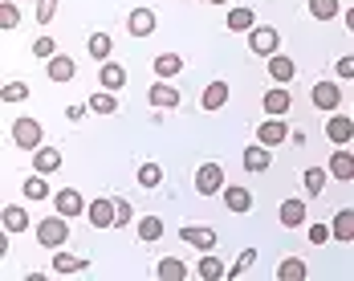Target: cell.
<instances>
[{"label": "cell", "mask_w": 354, "mask_h": 281, "mask_svg": "<svg viewBox=\"0 0 354 281\" xmlns=\"http://www.w3.org/2000/svg\"><path fill=\"white\" fill-rule=\"evenodd\" d=\"M338 78H354V57L346 53V57H338Z\"/></svg>", "instance_id": "cell-45"}, {"label": "cell", "mask_w": 354, "mask_h": 281, "mask_svg": "<svg viewBox=\"0 0 354 281\" xmlns=\"http://www.w3.org/2000/svg\"><path fill=\"white\" fill-rule=\"evenodd\" d=\"M0 224H4L8 233H25V228H29V212L17 208V204H4V212H0Z\"/></svg>", "instance_id": "cell-25"}, {"label": "cell", "mask_w": 354, "mask_h": 281, "mask_svg": "<svg viewBox=\"0 0 354 281\" xmlns=\"http://www.w3.org/2000/svg\"><path fill=\"white\" fill-rule=\"evenodd\" d=\"M33 167L41 176H53L57 167H62V151H53V147H37L33 151Z\"/></svg>", "instance_id": "cell-19"}, {"label": "cell", "mask_w": 354, "mask_h": 281, "mask_svg": "<svg viewBox=\"0 0 354 281\" xmlns=\"http://www.w3.org/2000/svg\"><path fill=\"white\" fill-rule=\"evenodd\" d=\"M73 78H77V66H73V57H66V53L49 57V82H73Z\"/></svg>", "instance_id": "cell-21"}, {"label": "cell", "mask_w": 354, "mask_h": 281, "mask_svg": "<svg viewBox=\"0 0 354 281\" xmlns=\"http://www.w3.org/2000/svg\"><path fill=\"white\" fill-rule=\"evenodd\" d=\"M12 143L21 151H37L41 147V118H17L12 123Z\"/></svg>", "instance_id": "cell-2"}, {"label": "cell", "mask_w": 354, "mask_h": 281, "mask_svg": "<svg viewBox=\"0 0 354 281\" xmlns=\"http://www.w3.org/2000/svg\"><path fill=\"white\" fill-rule=\"evenodd\" d=\"M224 25H228L232 33H252V29H257V12H252V8H228Z\"/></svg>", "instance_id": "cell-16"}, {"label": "cell", "mask_w": 354, "mask_h": 281, "mask_svg": "<svg viewBox=\"0 0 354 281\" xmlns=\"http://www.w3.org/2000/svg\"><path fill=\"white\" fill-rule=\"evenodd\" d=\"M90 110H94V114H114V110H118L114 90H98V94H90Z\"/></svg>", "instance_id": "cell-31"}, {"label": "cell", "mask_w": 354, "mask_h": 281, "mask_svg": "<svg viewBox=\"0 0 354 281\" xmlns=\"http://www.w3.org/2000/svg\"><path fill=\"white\" fill-rule=\"evenodd\" d=\"M269 163H273V151H269L265 143L245 147V172H269Z\"/></svg>", "instance_id": "cell-12"}, {"label": "cell", "mask_w": 354, "mask_h": 281, "mask_svg": "<svg viewBox=\"0 0 354 281\" xmlns=\"http://www.w3.org/2000/svg\"><path fill=\"white\" fill-rule=\"evenodd\" d=\"M37 241H41V248H62L66 241H70V216H45L41 224H37Z\"/></svg>", "instance_id": "cell-1"}, {"label": "cell", "mask_w": 354, "mask_h": 281, "mask_svg": "<svg viewBox=\"0 0 354 281\" xmlns=\"http://www.w3.org/2000/svg\"><path fill=\"white\" fill-rule=\"evenodd\" d=\"M127 29H131V37H151L155 33V12L151 8H135L127 17Z\"/></svg>", "instance_id": "cell-15"}, {"label": "cell", "mask_w": 354, "mask_h": 281, "mask_svg": "<svg viewBox=\"0 0 354 281\" xmlns=\"http://www.w3.org/2000/svg\"><path fill=\"white\" fill-rule=\"evenodd\" d=\"M86 49H90V57H94V62H110V53H114V41H110V33H90Z\"/></svg>", "instance_id": "cell-27"}, {"label": "cell", "mask_w": 354, "mask_h": 281, "mask_svg": "<svg viewBox=\"0 0 354 281\" xmlns=\"http://www.w3.org/2000/svg\"><path fill=\"white\" fill-rule=\"evenodd\" d=\"M17 25H21V12H17V4L4 0V4H0V29L8 33V29H17Z\"/></svg>", "instance_id": "cell-40"}, {"label": "cell", "mask_w": 354, "mask_h": 281, "mask_svg": "<svg viewBox=\"0 0 354 281\" xmlns=\"http://www.w3.org/2000/svg\"><path fill=\"white\" fill-rule=\"evenodd\" d=\"M155 273H159V281H183L187 278V265H183L179 257H167V261H159Z\"/></svg>", "instance_id": "cell-30"}, {"label": "cell", "mask_w": 354, "mask_h": 281, "mask_svg": "<svg viewBox=\"0 0 354 281\" xmlns=\"http://www.w3.org/2000/svg\"><path fill=\"white\" fill-rule=\"evenodd\" d=\"M289 139V127L281 123V114H273V118H265L261 127H257V143H265V147H277V143Z\"/></svg>", "instance_id": "cell-6"}, {"label": "cell", "mask_w": 354, "mask_h": 281, "mask_svg": "<svg viewBox=\"0 0 354 281\" xmlns=\"http://www.w3.org/2000/svg\"><path fill=\"white\" fill-rule=\"evenodd\" d=\"M261 102H265V114H285V110L293 106V98H289V90H285L281 82H277V86H269V90H265V98H261Z\"/></svg>", "instance_id": "cell-13"}, {"label": "cell", "mask_w": 354, "mask_h": 281, "mask_svg": "<svg viewBox=\"0 0 354 281\" xmlns=\"http://www.w3.org/2000/svg\"><path fill=\"white\" fill-rule=\"evenodd\" d=\"M179 241H187L192 248H216V233L212 228H196V224H187V228H179Z\"/></svg>", "instance_id": "cell-18"}, {"label": "cell", "mask_w": 354, "mask_h": 281, "mask_svg": "<svg viewBox=\"0 0 354 281\" xmlns=\"http://www.w3.org/2000/svg\"><path fill=\"white\" fill-rule=\"evenodd\" d=\"M29 98V86L25 82H8L4 90H0V102H25Z\"/></svg>", "instance_id": "cell-39"}, {"label": "cell", "mask_w": 354, "mask_h": 281, "mask_svg": "<svg viewBox=\"0 0 354 281\" xmlns=\"http://www.w3.org/2000/svg\"><path fill=\"white\" fill-rule=\"evenodd\" d=\"M98 86H102V90H122V86H127V70H122L118 62H102V70H98Z\"/></svg>", "instance_id": "cell-17"}, {"label": "cell", "mask_w": 354, "mask_h": 281, "mask_svg": "<svg viewBox=\"0 0 354 281\" xmlns=\"http://www.w3.org/2000/svg\"><path fill=\"white\" fill-rule=\"evenodd\" d=\"M86 110H90V102H86V106H77V102H73V106H66V118H70V123H77V118H82Z\"/></svg>", "instance_id": "cell-46"}, {"label": "cell", "mask_w": 354, "mask_h": 281, "mask_svg": "<svg viewBox=\"0 0 354 281\" xmlns=\"http://www.w3.org/2000/svg\"><path fill=\"white\" fill-rule=\"evenodd\" d=\"M53 204H57V212H62V216H82V212L90 208V204L82 200V192H77V188H62Z\"/></svg>", "instance_id": "cell-10"}, {"label": "cell", "mask_w": 354, "mask_h": 281, "mask_svg": "<svg viewBox=\"0 0 354 281\" xmlns=\"http://www.w3.org/2000/svg\"><path fill=\"white\" fill-rule=\"evenodd\" d=\"M330 233H334V241H354V208H342L334 220H330Z\"/></svg>", "instance_id": "cell-20"}, {"label": "cell", "mask_w": 354, "mask_h": 281, "mask_svg": "<svg viewBox=\"0 0 354 281\" xmlns=\"http://www.w3.org/2000/svg\"><path fill=\"white\" fill-rule=\"evenodd\" d=\"M326 176H330V167H306V176H301L306 192H310V196H322V188H326Z\"/></svg>", "instance_id": "cell-32"}, {"label": "cell", "mask_w": 354, "mask_h": 281, "mask_svg": "<svg viewBox=\"0 0 354 281\" xmlns=\"http://www.w3.org/2000/svg\"><path fill=\"white\" fill-rule=\"evenodd\" d=\"M330 176L334 179H354V155L351 151H334V155H330Z\"/></svg>", "instance_id": "cell-26"}, {"label": "cell", "mask_w": 354, "mask_h": 281, "mask_svg": "<svg viewBox=\"0 0 354 281\" xmlns=\"http://www.w3.org/2000/svg\"><path fill=\"white\" fill-rule=\"evenodd\" d=\"M252 265H257V248H245V253H241V257H236V261L228 265V278L236 281V278H241V273H248Z\"/></svg>", "instance_id": "cell-37"}, {"label": "cell", "mask_w": 354, "mask_h": 281, "mask_svg": "<svg viewBox=\"0 0 354 281\" xmlns=\"http://www.w3.org/2000/svg\"><path fill=\"white\" fill-rule=\"evenodd\" d=\"M159 183H163V167H159V163H139V188L151 192V188H159Z\"/></svg>", "instance_id": "cell-34"}, {"label": "cell", "mask_w": 354, "mask_h": 281, "mask_svg": "<svg viewBox=\"0 0 354 281\" xmlns=\"http://www.w3.org/2000/svg\"><path fill=\"white\" fill-rule=\"evenodd\" d=\"M293 73H297V66H293V57H285V53H273V57H269V78H273V82H293Z\"/></svg>", "instance_id": "cell-23"}, {"label": "cell", "mask_w": 354, "mask_h": 281, "mask_svg": "<svg viewBox=\"0 0 354 281\" xmlns=\"http://www.w3.org/2000/svg\"><path fill=\"white\" fill-rule=\"evenodd\" d=\"M277 216H281V224H285V228H301L310 212H306V204H301V200H285Z\"/></svg>", "instance_id": "cell-24"}, {"label": "cell", "mask_w": 354, "mask_h": 281, "mask_svg": "<svg viewBox=\"0 0 354 281\" xmlns=\"http://www.w3.org/2000/svg\"><path fill=\"white\" fill-rule=\"evenodd\" d=\"M306 273H310V265L301 257H289V261H281V269H277L281 281H306Z\"/></svg>", "instance_id": "cell-29"}, {"label": "cell", "mask_w": 354, "mask_h": 281, "mask_svg": "<svg viewBox=\"0 0 354 281\" xmlns=\"http://www.w3.org/2000/svg\"><path fill=\"white\" fill-rule=\"evenodd\" d=\"M326 139L334 143V147H346V143L354 139V118H342L338 110L326 118Z\"/></svg>", "instance_id": "cell-5"}, {"label": "cell", "mask_w": 354, "mask_h": 281, "mask_svg": "<svg viewBox=\"0 0 354 281\" xmlns=\"http://www.w3.org/2000/svg\"><path fill=\"white\" fill-rule=\"evenodd\" d=\"M208 4H228V0H208Z\"/></svg>", "instance_id": "cell-48"}, {"label": "cell", "mask_w": 354, "mask_h": 281, "mask_svg": "<svg viewBox=\"0 0 354 281\" xmlns=\"http://www.w3.org/2000/svg\"><path fill=\"white\" fill-rule=\"evenodd\" d=\"M196 273H200L204 281H220L224 273H228V269H224V261H220V257L204 253V257H200V265H196Z\"/></svg>", "instance_id": "cell-28"}, {"label": "cell", "mask_w": 354, "mask_h": 281, "mask_svg": "<svg viewBox=\"0 0 354 281\" xmlns=\"http://www.w3.org/2000/svg\"><path fill=\"white\" fill-rule=\"evenodd\" d=\"M53 12H57V0H37V21H41V25H49Z\"/></svg>", "instance_id": "cell-43"}, {"label": "cell", "mask_w": 354, "mask_h": 281, "mask_svg": "<svg viewBox=\"0 0 354 281\" xmlns=\"http://www.w3.org/2000/svg\"><path fill=\"white\" fill-rule=\"evenodd\" d=\"M25 196H29V200H45V196H49V183H45V176H41V172L25 179Z\"/></svg>", "instance_id": "cell-38"}, {"label": "cell", "mask_w": 354, "mask_h": 281, "mask_svg": "<svg viewBox=\"0 0 354 281\" xmlns=\"http://www.w3.org/2000/svg\"><path fill=\"white\" fill-rule=\"evenodd\" d=\"M179 70H183V57H176V53H159L155 57V73L159 78H176Z\"/></svg>", "instance_id": "cell-33"}, {"label": "cell", "mask_w": 354, "mask_h": 281, "mask_svg": "<svg viewBox=\"0 0 354 281\" xmlns=\"http://www.w3.org/2000/svg\"><path fill=\"white\" fill-rule=\"evenodd\" d=\"M310 12H314L318 21H334V17L342 12V4H338V0H310Z\"/></svg>", "instance_id": "cell-36"}, {"label": "cell", "mask_w": 354, "mask_h": 281, "mask_svg": "<svg viewBox=\"0 0 354 281\" xmlns=\"http://www.w3.org/2000/svg\"><path fill=\"white\" fill-rule=\"evenodd\" d=\"M147 98H151V106H159V110H176L179 106V90L176 86H167V78H159V82L147 90Z\"/></svg>", "instance_id": "cell-8"}, {"label": "cell", "mask_w": 354, "mask_h": 281, "mask_svg": "<svg viewBox=\"0 0 354 281\" xmlns=\"http://www.w3.org/2000/svg\"><path fill=\"white\" fill-rule=\"evenodd\" d=\"M220 196H224V204H228V212H236V216L252 208V196H248V188H245V183H228V188H224Z\"/></svg>", "instance_id": "cell-11"}, {"label": "cell", "mask_w": 354, "mask_h": 281, "mask_svg": "<svg viewBox=\"0 0 354 281\" xmlns=\"http://www.w3.org/2000/svg\"><path fill=\"white\" fill-rule=\"evenodd\" d=\"M90 269V261L86 257H77V253H53V273H86Z\"/></svg>", "instance_id": "cell-14"}, {"label": "cell", "mask_w": 354, "mask_h": 281, "mask_svg": "<svg viewBox=\"0 0 354 281\" xmlns=\"http://www.w3.org/2000/svg\"><path fill=\"white\" fill-rule=\"evenodd\" d=\"M33 53H37V57H45V62H49V57H57V41L41 33V37L33 41Z\"/></svg>", "instance_id": "cell-41"}, {"label": "cell", "mask_w": 354, "mask_h": 281, "mask_svg": "<svg viewBox=\"0 0 354 281\" xmlns=\"http://www.w3.org/2000/svg\"><path fill=\"white\" fill-rule=\"evenodd\" d=\"M114 208H118V216H114V228H127V224L135 220V208H131L127 200H114Z\"/></svg>", "instance_id": "cell-42"}, {"label": "cell", "mask_w": 354, "mask_h": 281, "mask_svg": "<svg viewBox=\"0 0 354 281\" xmlns=\"http://www.w3.org/2000/svg\"><path fill=\"white\" fill-rule=\"evenodd\" d=\"M346 29L354 33V8H346Z\"/></svg>", "instance_id": "cell-47"}, {"label": "cell", "mask_w": 354, "mask_h": 281, "mask_svg": "<svg viewBox=\"0 0 354 281\" xmlns=\"http://www.w3.org/2000/svg\"><path fill=\"white\" fill-rule=\"evenodd\" d=\"M310 98H314V106H318V110H326V114H334V110H338V102H342V90H338L334 82H318Z\"/></svg>", "instance_id": "cell-9"}, {"label": "cell", "mask_w": 354, "mask_h": 281, "mask_svg": "<svg viewBox=\"0 0 354 281\" xmlns=\"http://www.w3.org/2000/svg\"><path fill=\"white\" fill-rule=\"evenodd\" d=\"M224 102H228V82H208L204 94H200V106L204 110H220Z\"/></svg>", "instance_id": "cell-22"}, {"label": "cell", "mask_w": 354, "mask_h": 281, "mask_svg": "<svg viewBox=\"0 0 354 281\" xmlns=\"http://www.w3.org/2000/svg\"><path fill=\"white\" fill-rule=\"evenodd\" d=\"M86 216H90V224L94 228H114V216H118V208H114V200H90V208H86Z\"/></svg>", "instance_id": "cell-7"}, {"label": "cell", "mask_w": 354, "mask_h": 281, "mask_svg": "<svg viewBox=\"0 0 354 281\" xmlns=\"http://www.w3.org/2000/svg\"><path fill=\"white\" fill-rule=\"evenodd\" d=\"M163 237V220L159 216H142L139 220V241H159Z\"/></svg>", "instance_id": "cell-35"}, {"label": "cell", "mask_w": 354, "mask_h": 281, "mask_svg": "<svg viewBox=\"0 0 354 281\" xmlns=\"http://www.w3.org/2000/svg\"><path fill=\"white\" fill-rule=\"evenodd\" d=\"M277 45H281V37H277L273 25H257V29L248 33V49H252V53H261V57H273V53H277Z\"/></svg>", "instance_id": "cell-3"}, {"label": "cell", "mask_w": 354, "mask_h": 281, "mask_svg": "<svg viewBox=\"0 0 354 281\" xmlns=\"http://www.w3.org/2000/svg\"><path fill=\"white\" fill-rule=\"evenodd\" d=\"M334 233H330V224H310V245H326Z\"/></svg>", "instance_id": "cell-44"}, {"label": "cell", "mask_w": 354, "mask_h": 281, "mask_svg": "<svg viewBox=\"0 0 354 281\" xmlns=\"http://www.w3.org/2000/svg\"><path fill=\"white\" fill-rule=\"evenodd\" d=\"M196 192H200V196L224 192V167H220V163H204V167L196 172Z\"/></svg>", "instance_id": "cell-4"}]
</instances>
